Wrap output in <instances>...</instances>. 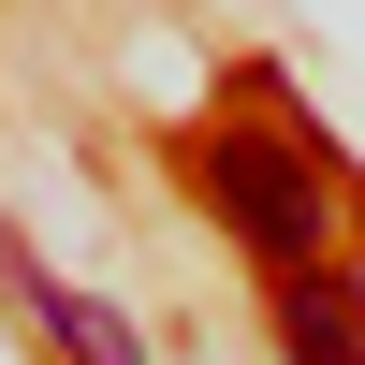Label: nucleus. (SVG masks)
Wrapping results in <instances>:
<instances>
[{
  "label": "nucleus",
  "instance_id": "1",
  "mask_svg": "<svg viewBox=\"0 0 365 365\" xmlns=\"http://www.w3.org/2000/svg\"><path fill=\"white\" fill-rule=\"evenodd\" d=\"M190 175H205V205H220V234H249L278 278H307V263H322V234H336V175H322L307 132L220 117V132L190 146Z\"/></svg>",
  "mask_w": 365,
  "mask_h": 365
},
{
  "label": "nucleus",
  "instance_id": "3",
  "mask_svg": "<svg viewBox=\"0 0 365 365\" xmlns=\"http://www.w3.org/2000/svg\"><path fill=\"white\" fill-rule=\"evenodd\" d=\"M278 351H292V365H365V263L278 278Z\"/></svg>",
  "mask_w": 365,
  "mask_h": 365
},
{
  "label": "nucleus",
  "instance_id": "2",
  "mask_svg": "<svg viewBox=\"0 0 365 365\" xmlns=\"http://www.w3.org/2000/svg\"><path fill=\"white\" fill-rule=\"evenodd\" d=\"M0 292H15V307H29V322H44V336H58V351H73V365H146V336H132V322H117V307H88V292H73V278H44V263H29V249H15V234H0Z\"/></svg>",
  "mask_w": 365,
  "mask_h": 365
}]
</instances>
